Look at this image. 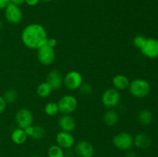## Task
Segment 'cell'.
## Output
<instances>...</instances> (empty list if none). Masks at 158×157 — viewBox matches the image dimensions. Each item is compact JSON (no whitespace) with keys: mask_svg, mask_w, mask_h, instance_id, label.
Listing matches in <instances>:
<instances>
[{"mask_svg":"<svg viewBox=\"0 0 158 157\" xmlns=\"http://www.w3.org/2000/svg\"><path fill=\"white\" fill-rule=\"evenodd\" d=\"M21 38L23 43L31 49H38L46 42L47 33L42 25L32 23L24 28L22 32Z\"/></svg>","mask_w":158,"mask_h":157,"instance_id":"6da1fadb","label":"cell"},{"mask_svg":"<svg viewBox=\"0 0 158 157\" xmlns=\"http://www.w3.org/2000/svg\"><path fill=\"white\" fill-rule=\"evenodd\" d=\"M129 90L135 98H144L151 92V85L143 78H136L130 83Z\"/></svg>","mask_w":158,"mask_h":157,"instance_id":"7a4b0ae2","label":"cell"},{"mask_svg":"<svg viewBox=\"0 0 158 157\" xmlns=\"http://www.w3.org/2000/svg\"><path fill=\"white\" fill-rule=\"evenodd\" d=\"M113 144L120 150H128L134 145V137L128 132H120L114 136Z\"/></svg>","mask_w":158,"mask_h":157,"instance_id":"3957f363","label":"cell"},{"mask_svg":"<svg viewBox=\"0 0 158 157\" xmlns=\"http://www.w3.org/2000/svg\"><path fill=\"white\" fill-rule=\"evenodd\" d=\"M59 111L63 114H70L73 112L77 108V100L73 95H63L57 103Z\"/></svg>","mask_w":158,"mask_h":157,"instance_id":"277c9868","label":"cell"},{"mask_svg":"<svg viewBox=\"0 0 158 157\" xmlns=\"http://www.w3.org/2000/svg\"><path fill=\"white\" fill-rule=\"evenodd\" d=\"M37 50H38L37 57L39 62L41 64L44 66H49L55 61L56 55L54 49L48 46L46 42Z\"/></svg>","mask_w":158,"mask_h":157,"instance_id":"5b68a950","label":"cell"},{"mask_svg":"<svg viewBox=\"0 0 158 157\" xmlns=\"http://www.w3.org/2000/svg\"><path fill=\"white\" fill-rule=\"evenodd\" d=\"M83 84V76L79 72L75 70L67 72L63 77V85L70 90H76Z\"/></svg>","mask_w":158,"mask_h":157,"instance_id":"8992f818","label":"cell"},{"mask_svg":"<svg viewBox=\"0 0 158 157\" xmlns=\"http://www.w3.org/2000/svg\"><path fill=\"white\" fill-rule=\"evenodd\" d=\"M5 17L8 22L16 25L22 21L23 12L19 6L10 2L5 9Z\"/></svg>","mask_w":158,"mask_h":157,"instance_id":"52a82bcc","label":"cell"},{"mask_svg":"<svg viewBox=\"0 0 158 157\" xmlns=\"http://www.w3.org/2000/svg\"><path fill=\"white\" fill-rule=\"evenodd\" d=\"M120 102V94L117 89L110 88L104 91L102 95V103L106 107L114 108Z\"/></svg>","mask_w":158,"mask_h":157,"instance_id":"ba28073f","label":"cell"},{"mask_svg":"<svg viewBox=\"0 0 158 157\" xmlns=\"http://www.w3.org/2000/svg\"><path fill=\"white\" fill-rule=\"evenodd\" d=\"M15 122L20 129H26L28 126H32L33 122V115L29 109L23 108L20 109L15 114Z\"/></svg>","mask_w":158,"mask_h":157,"instance_id":"9c48e42d","label":"cell"},{"mask_svg":"<svg viewBox=\"0 0 158 157\" xmlns=\"http://www.w3.org/2000/svg\"><path fill=\"white\" fill-rule=\"evenodd\" d=\"M142 54L150 58L158 57V40L154 38H147V41L141 49Z\"/></svg>","mask_w":158,"mask_h":157,"instance_id":"30bf717a","label":"cell"},{"mask_svg":"<svg viewBox=\"0 0 158 157\" xmlns=\"http://www.w3.org/2000/svg\"><path fill=\"white\" fill-rule=\"evenodd\" d=\"M46 83L50 86L52 90L60 89L63 85V76L58 69H52L48 73Z\"/></svg>","mask_w":158,"mask_h":157,"instance_id":"8fae6325","label":"cell"},{"mask_svg":"<svg viewBox=\"0 0 158 157\" xmlns=\"http://www.w3.org/2000/svg\"><path fill=\"white\" fill-rule=\"evenodd\" d=\"M57 145L62 149H70L73 147L75 143V139L73 135L69 132H58L56 136Z\"/></svg>","mask_w":158,"mask_h":157,"instance_id":"7c38bea8","label":"cell"},{"mask_svg":"<svg viewBox=\"0 0 158 157\" xmlns=\"http://www.w3.org/2000/svg\"><path fill=\"white\" fill-rule=\"evenodd\" d=\"M75 151L80 157H93L94 155V146L86 140L79 142L76 145Z\"/></svg>","mask_w":158,"mask_h":157,"instance_id":"4fadbf2b","label":"cell"},{"mask_svg":"<svg viewBox=\"0 0 158 157\" xmlns=\"http://www.w3.org/2000/svg\"><path fill=\"white\" fill-rule=\"evenodd\" d=\"M58 124L62 131L71 132L76 128V122L73 117L69 114H64L60 118Z\"/></svg>","mask_w":158,"mask_h":157,"instance_id":"5bb4252c","label":"cell"},{"mask_svg":"<svg viewBox=\"0 0 158 157\" xmlns=\"http://www.w3.org/2000/svg\"><path fill=\"white\" fill-rule=\"evenodd\" d=\"M134 144L138 149H148L151 146V139L149 135L144 133H139L134 138Z\"/></svg>","mask_w":158,"mask_h":157,"instance_id":"9a60e30c","label":"cell"},{"mask_svg":"<svg viewBox=\"0 0 158 157\" xmlns=\"http://www.w3.org/2000/svg\"><path fill=\"white\" fill-rule=\"evenodd\" d=\"M113 85L117 90H123L129 87L130 81L124 75H117L113 78Z\"/></svg>","mask_w":158,"mask_h":157,"instance_id":"2e32d148","label":"cell"},{"mask_svg":"<svg viewBox=\"0 0 158 157\" xmlns=\"http://www.w3.org/2000/svg\"><path fill=\"white\" fill-rule=\"evenodd\" d=\"M26 139H27V135L23 129L18 128L11 134V139L16 145L23 144L26 141Z\"/></svg>","mask_w":158,"mask_h":157,"instance_id":"e0dca14e","label":"cell"},{"mask_svg":"<svg viewBox=\"0 0 158 157\" xmlns=\"http://www.w3.org/2000/svg\"><path fill=\"white\" fill-rule=\"evenodd\" d=\"M119 115L115 110L109 109L103 115V122L108 126H113L118 122Z\"/></svg>","mask_w":158,"mask_h":157,"instance_id":"ac0fdd59","label":"cell"},{"mask_svg":"<svg viewBox=\"0 0 158 157\" xmlns=\"http://www.w3.org/2000/svg\"><path fill=\"white\" fill-rule=\"evenodd\" d=\"M153 113L148 109H142L138 113V120L140 124L143 126H148L153 122Z\"/></svg>","mask_w":158,"mask_h":157,"instance_id":"d6986e66","label":"cell"},{"mask_svg":"<svg viewBox=\"0 0 158 157\" xmlns=\"http://www.w3.org/2000/svg\"><path fill=\"white\" fill-rule=\"evenodd\" d=\"M52 88L50 87L49 84L46 82L43 83H40L36 89V93L41 98H46L50 95L52 92Z\"/></svg>","mask_w":158,"mask_h":157,"instance_id":"ffe728a7","label":"cell"},{"mask_svg":"<svg viewBox=\"0 0 158 157\" xmlns=\"http://www.w3.org/2000/svg\"><path fill=\"white\" fill-rule=\"evenodd\" d=\"M48 156L49 157H65L63 149L58 145L51 146L48 149Z\"/></svg>","mask_w":158,"mask_h":157,"instance_id":"44dd1931","label":"cell"},{"mask_svg":"<svg viewBox=\"0 0 158 157\" xmlns=\"http://www.w3.org/2000/svg\"><path fill=\"white\" fill-rule=\"evenodd\" d=\"M46 135V130L40 126H34L30 137L34 140H40Z\"/></svg>","mask_w":158,"mask_h":157,"instance_id":"7402d4cb","label":"cell"},{"mask_svg":"<svg viewBox=\"0 0 158 157\" xmlns=\"http://www.w3.org/2000/svg\"><path fill=\"white\" fill-rule=\"evenodd\" d=\"M44 110L46 115H49V116L56 115L59 112H60V111H59L58 104H57L56 103H54V102H49V103H48L45 106Z\"/></svg>","mask_w":158,"mask_h":157,"instance_id":"603a6c76","label":"cell"},{"mask_svg":"<svg viewBox=\"0 0 158 157\" xmlns=\"http://www.w3.org/2000/svg\"><path fill=\"white\" fill-rule=\"evenodd\" d=\"M2 97L5 99V101L6 102V103H12L18 98V93H17L15 89H9L4 92Z\"/></svg>","mask_w":158,"mask_h":157,"instance_id":"cb8c5ba5","label":"cell"},{"mask_svg":"<svg viewBox=\"0 0 158 157\" xmlns=\"http://www.w3.org/2000/svg\"><path fill=\"white\" fill-rule=\"evenodd\" d=\"M146 41H147L146 37L143 36V35H138L134 38V39H133V44H134V46H135L137 49H140H140L143 48V46H144Z\"/></svg>","mask_w":158,"mask_h":157,"instance_id":"d4e9b609","label":"cell"},{"mask_svg":"<svg viewBox=\"0 0 158 157\" xmlns=\"http://www.w3.org/2000/svg\"><path fill=\"white\" fill-rule=\"evenodd\" d=\"M83 95H89L90 93H92L93 92V88L89 83H83L80 86V87L79 88Z\"/></svg>","mask_w":158,"mask_h":157,"instance_id":"484cf974","label":"cell"},{"mask_svg":"<svg viewBox=\"0 0 158 157\" xmlns=\"http://www.w3.org/2000/svg\"><path fill=\"white\" fill-rule=\"evenodd\" d=\"M6 107V102L2 95H0V114L2 113Z\"/></svg>","mask_w":158,"mask_h":157,"instance_id":"4316f807","label":"cell"},{"mask_svg":"<svg viewBox=\"0 0 158 157\" xmlns=\"http://www.w3.org/2000/svg\"><path fill=\"white\" fill-rule=\"evenodd\" d=\"M46 44H47L49 46H50V47L53 48L54 49V47H56V46L57 45V40L53 38H48L47 41H46Z\"/></svg>","mask_w":158,"mask_h":157,"instance_id":"83f0119b","label":"cell"},{"mask_svg":"<svg viewBox=\"0 0 158 157\" xmlns=\"http://www.w3.org/2000/svg\"><path fill=\"white\" fill-rule=\"evenodd\" d=\"M10 3V0H0V9H5Z\"/></svg>","mask_w":158,"mask_h":157,"instance_id":"f1b7e54d","label":"cell"},{"mask_svg":"<svg viewBox=\"0 0 158 157\" xmlns=\"http://www.w3.org/2000/svg\"><path fill=\"white\" fill-rule=\"evenodd\" d=\"M40 0H25V2L29 6H35L39 3Z\"/></svg>","mask_w":158,"mask_h":157,"instance_id":"f546056e","label":"cell"},{"mask_svg":"<svg viewBox=\"0 0 158 157\" xmlns=\"http://www.w3.org/2000/svg\"><path fill=\"white\" fill-rule=\"evenodd\" d=\"M10 2L19 6L21 5H23V3H25V0H10Z\"/></svg>","mask_w":158,"mask_h":157,"instance_id":"4dcf8cb0","label":"cell"},{"mask_svg":"<svg viewBox=\"0 0 158 157\" xmlns=\"http://www.w3.org/2000/svg\"><path fill=\"white\" fill-rule=\"evenodd\" d=\"M125 157H137V155H136V153L134 152L131 151V152H128L126 154Z\"/></svg>","mask_w":158,"mask_h":157,"instance_id":"1f68e13d","label":"cell"},{"mask_svg":"<svg viewBox=\"0 0 158 157\" xmlns=\"http://www.w3.org/2000/svg\"><path fill=\"white\" fill-rule=\"evenodd\" d=\"M2 27H3V23H2V22L1 20H0V30H1V29H2Z\"/></svg>","mask_w":158,"mask_h":157,"instance_id":"d6a6232c","label":"cell"},{"mask_svg":"<svg viewBox=\"0 0 158 157\" xmlns=\"http://www.w3.org/2000/svg\"><path fill=\"white\" fill-rule=\"evenodd\" d=\"M41 1L44 2H51L52 0H41Z\"/></svg>","mask_w":158,"mask_h":157,"instance_id":"836d02e7","label":"cell"},{"mask_svg":"<svg viewBox=\"0 0 158 157\" xmlns=\"http://www.w3.org/2000/svg\"><path fill=\"white\" fill-rule=\"evenodd\" d=\"M31 157H40V155H32Z\"/></svg>","mask_w":158,"mask_h":157,"instance_id":"e575fe53","label":"cell"},{"mask_svg":"<svg viewBox=\"0 0 158 157\" xmlns=\"http://www.w3.org/2000/svg\"><path fill=\"white\" fill-rule=\"evenodd\" d=\"M0 42H1V38H0Z\"/></svg>","mask_w":158,"mask_h":157,"instance_id":"d590c367","label":"cell"},{"mask_svg":"<svg viewBox=\"0 0 158 157\" xmlns=\"http://www.w3.org/2000/svg\"><path fill=\"white\" fill-rule=\"evenodd\" d=\"M0 140H1V139H0Z\"/></svg>","mask_w":158,"mask_h":157,"instance_id":"8d00e7d4","label":"cell"}]
</instances>
